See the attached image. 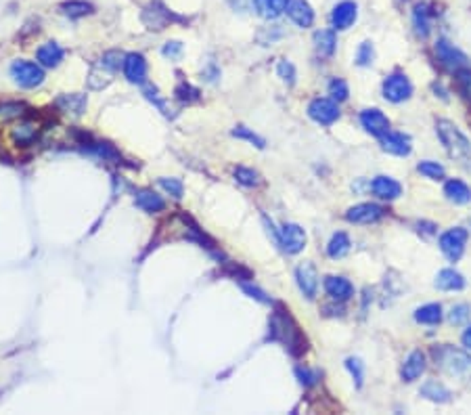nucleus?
Listing matches in <instances>:
<instances>
[{"label":"nucleus","mask_w":471,"mask_h":415,"mask_svg":"<svg viewBox=\"0 0 471 415\" xmlns=\"http://www.w3.org/2000/svg\"><path fill=\"white\" fill-rule=\"evenodd\" d=\"M268 329H270L268 338L275 342H281L293 357H299L306 353V338L297 327V323L293 321V317L289 315V311H285L283 306H279L273 313L268 321Z\"/></svg>","instance_id":"1"},{"label":"nucleus","mask_w":471,"mask_h":415,"mask_svg":"<svg viewBox=\"0 0 471 415\" xmlns=\"http://www.w3.org/2000/svg\"><path fill=\"white\" fill-rule=\"evenodd\" d=\"M436 132L440 136L444 149L448 151V156L452 160H456L461 166L471 170V143H469V138L459 130V126L452 124L450 120H438Z\"/></svg>","instance_id":"2"},{"label":"nucleus","mask_w":471,"mask_h":415,"mask_svg":"<svg viewBox=\"0 0 471 415\" xmlns=\"http://www.w3.org/2000/svg\"><path fill=\"white\" fill-rule=\"evenodd\" d=\"M434 357L436 365H440L448 376H454L463 382H471V355L444 344L438 351H434Z\"/></svg>","instance_id":"3"},{"label":"nucleus","mask_w":471,"mask_h":415,"mask_svg":"<svg viewBox=\"0 0 471 415\" xmlns=\"http://www.w3.org/2000/svg\"><path fill=\"white\" fill-rule=\"evenodd\" d=\"M11 78L21 89H38L44 82V69L40 63H32L26 59H17L11 63Z\"/></svg>","instance_id":"4"},{"label":"nucleus","mask_w":471,"mask_h":415,"mask_svg":"<svg viewBox=\"0 0 471 415\" xmlns=\"http://www.w3.org/2000/svg\"><path fill=\"white\" fill-rule=\"evenodd\" d=\"M381 93H383V99L389 103H403V101L411 99L413 84L405 74H391L383 80Z\"/></svg>","instance_id":"5"},{"label":"nucleus","mask_w":471,"mask_h":415,"mask_svg":"<svg viewBox=\"0 0 471 415\" xmlns=\"http://www.w3.org/2000/svg\"><path fill=\"white\" fill-rule=\"evenodd\" d=\"M436 55H438L440 63L446 69H450V72H461V69H465L469 65V57L461 48H456L452 42H448L446 38H440L436 42Z\"/></svg>","instance_id":"6"},{"label":"nucleus","mask_w":471,"mask_h":415,"mask_svg":"<svg viewBox=\"0 0 471 415\" xmlns=\"http://www.w3.org/2000/svg\"><path fill=\"white\" fill-rule=\"evenodd\" d=\"M467 237H469V233L463 227H454V229L442 233L440 235V250H442V254L450 262H456L463 256V252H465Z\"/></svg>","instance_id":"7"},{"label":"nucleus","mask_w":471,"mask_h":415,"mask_svg":"<svg viewBox=\"0 0 471 415\" xmlns=\"http://www.w3.org/2000/svg\"><path fill=\"white\" fill-rule=\"evenodd\" d=\"M308 116L321 126H331L340 120V107L333 99H314L308 105Z\"/></svg>","instance_id":"8"},{"label":"nucleus","mask_w":471,"mask_h":415,"mask_svg":"<svg viewBox=\"0 0 471 415\" xmlns=\"http://www.w3.org/2000/svg\"><path fill=\"white\" fill-rule=\"evenodd\" d=\"M295 282H297L299 292H302L308 300H314V298H317V290H319V273H317V268H314L312 262H302V264H297V268H295Z\"/></svg>","instance_id":"9"},{"label":"nucleus","mask_w":471,"mask_h":415,"mask_svg":"<svg viewBox=\"0 0 471 415\" xmlns=\"http://www.w3.org/2000/svg\"><path fill=\"white\" fill-rule=\"evenodd\" d=\"M385 216V208L379 203H358L346 212V221L354 225H371Z\"/></svg>","instance_id":"10"},{"label":"nucleus","mask_w":471,"mask_h":415,"mask_svg":"<svg viewBox=\"0 0 471 415\" xmlns=\"http://www.w3.org/2000/svg\"><path fill=\"white\" fill-rule=\"evenodd\" d=\"M379 145L383 151L391 154V156H398V158H405L413 151V141L409 134H403V132H391L387 130L383 136H379Z\"/></svg>","instance_id":"11"},{"label":"nucleus","mask_w":471,"mask_h":415,"mask_svg":"<svg viewBox=\"0 0 471 415\" xmlns=\"http://www.w3.org/2000/svg\"><path fill=\"white\" fill-rule=\"evenodd\" d=\"M124 76L130 84H145L147 82V61L140 53H128L124 57Z\"/></svg>","instance_id":"12"},{"label":"nucleus","mask_w":471,"mask_h":415,"mask_svg":"<svg viewBox=\"0 0 471 415\" xmlns=\"http://www.w3.org/2000/svg\"><path fill=\"white\" fill-rule=\"evenodd\" d=\"M306 248V231L299 225L287 223L281 229V250L287 254H299Z\"/></svg>","instance_id":"13"},{"label":"nucleus","mask_w":471,"mask_h":415,"mask_svg":"<svg viewBox=\"0 0 471 415\" xmlns=\"http://www.w3.org/2000/svg\"><path fill=\"white\" fill-rule=\"evenodd\" d=\"M356 17H358L356 3H352V0H344V3L335 5L333 11H331V26H333V30L344 32L356 21Z\"/></svg>","instance_id":"14"},{"label":"nucleus","mask_w":471,"mask_h":415,"mask_svg":"<svg viewBox=\"0 0 471 415\" xmlns=\"http://www.w3.org/2000/svg\"><path fill=\"white\" fill-rule=\"evenodd\" d=\"M285 13L297 28H310L314 24V11L308 0H287Z\"/></svg>","instance_id":"15"},{"label":"nucleus","mask_w":471,"mask_h":415,"mask_svg":"<svg viewBox=\"0 0 471 415\" xmlns=\"http://www.w3.org/2000/svg\"><path fill=\"white\" fill-rule=\"evenodd\" d=\"M325 292L333 302H348L354 296V286L340 275H329L325 279Z\"/></svg>","instance_id":"16"},{"label":"nucleus","mask_w":471,"mask_h":415,"mask_svg":"<svg viewBox=\"0 0 471 415\" xmlns=\"http://www.w3.org/2000/svg\"><path fill=\"white\" fill-rule=\"evenodd\" d=\"M360 126L369 132V134H373V136H383L387 130H389V120H387V116L383 113V111H379V109H364L362 113H360Z\"/></svg>","instance_id":"17"},{"label":"nucleus","mask_w":471,"mask_h":415,"mask_svg":"<svg viewBox=\"0 0 471 415\" xmlns=\"http://www.w3.org/2000/svg\"><path fill=\"white\" fill-rule=\"evenodd\" d=\"M371 191H373L379 199L391 201V199H398V197H400L403 187H400L398 181H394L391 176H383V174H381V176H375V178H373Z\"/></svg>","instance_id":"18"},{"label":"nucleus","mask_w":471,"mask_h":415,"mask_svg":"<svg viewBox=\"0 0 471 415\" xmlns=\"http://www.w3.org/2000/svg\"><path fill=\"white\" fill-rule=\"evenodd\" d=\"M134 203H136V208H140V210L147 212V214H157V212L166 210V201H164V197H162V195H157V193L151 191V189L136 191Z\"/></svg>","instance_id":"19"},{"label":"nucleus","mask_w":471,"mask_h":415,"mask_svg":"<svg viewBox=\"0 0 471 415\" xmlns=\"http://www.w3.org/2000/svg\"><path fill=\"white\" fill-rule=\"evenodd\" d=\"M425 367H427L425 355H423L421 351H413V353L407 357V361H405V365H403V369H400L403 382H415L417 378L423 376Z\"/></svg>","instance_id":"20"},{"label":"nucleus","mask_w":471,"mask_h":415,"mask_svg":"<svg viewBox=\"0 0 471 415\" xmlns=\"http://www.w3.org/2000/svg\"><path fill=\"white\" fill-rule=\"evenodd\" d=\"M63 57H65V50H63L57 42H44V44L38 48V53H36L38 63H40L42 67H48V69L59 67L61 61H63Z\"/></svg>","instance_id":"21"},{"label":"nucleus","mask_w":471,"mask_h":415,"mask_svg":"<svg viewBox=\"0 0 471 415\" xmlns=\"http://www.w3.org/2000/svg\"><path fill=\"white\" fill-rule=\"evenodd\" d=\"M436 288L442 292H459L465 288V277L454 268H442L436 277Z\"/></svg>","instance_id":"22"},{"label":"nucleus","mask_w":471,"mask_h":415,"mask_svg":"<svg viewBox=\"0 0 471 415\" xmlns=\"http://www.w3.org/2000/svg\"><path fill=\"white\" fill-rule=\"evenodd\" d=\"M63 113H71V116H82L86 111L89 99L86 95L80 93H71V95H61L55 103Z\"/></svg>","instance_id":"23"},{"label":"nucleus","mask_w":471,"mask_h":415,"mask_svg":"<svg viewBox=\"0 0 471 415\" xmlns=\"http://www.w3.org/2000/svg\"><path fill=\"white\" fill-rule=\"evenodd\" d=\"M444 195L448 201L456 203V205H463V203H469L471 201V189L467 183L459 181V178H450L446 185H444Z\"/></svg>","instance_id":"24"},{"label":"nucleus","mask_w":471,"mask_h":415,"mask_svg":"<svg viewBox=\"0 0 471 415\" xmlns=\"http://www.w3.org/2000/svg\"><path fill=\"white\" fill-rule=\"evenodd\" d=\"M413 26L419 38H427L432 32V15L427 5H415L413 9Z\"/></svg>","instance_id":"25"},{"label":"nucleus","mask_w":471,"mask_h":415,"mask_svg":"<svg viewBox=\"0 0 471 415\" xmlns=\"http://www.w3.org/2000/svg\"><path fill=\"white\" fill-rule=\"evenodd\" d=\"M335 46H338V40H335V34L331 30H321L314 34V48H317V53L327 59L335 53Z\"/></svg>","instance_id":"26"},{"label":"nucleus","mask_w":471,"mask_h":415,"mask_svg":"<svg viewBox=\"0 0 471 415\" xmlns=\"http://www.w3.org/2000/svg\"><path fill=\"white\" fill-rule=\"evenodd\" d=\"M36 138H38V126L34 122H24V124H19V126L13 128V141L19 147L32 145Z\"/></svg>","instance_id":"27"},{"label":"nucleus","mask_w":471,"mask_h":415,"mask_svg":"<svg viewBox=\"0 0 471 415\" xmlns=\"http://www.w3.org/2000/svg\"><path fill=\"white\" fill-rule=\"evenodd\" d=\"M142 21L147 24L149 30H164L170 21V11H166L164 7H160V11H157L153 5L151 9H147L142 13Z\"/></svg>","instance_id":"28"},{"label":"nucleus","mask_w":471,"mask_h":415,"mask_svg":"<svg viewBox=\"0 0 471 415\" xmlns=\"http://www.w3.org/2000/svg\"><path fill=\"white\" fill-rule=\"evenodd\" d=\"M421 394L434 403H448L450 400V390L440 384L438 380H427L423 386H421Z\"/></svg>","instance_id":"29"},{"label":"nucleus","mask_w":471,"mask_h":415,"mask_svg":"<svg viewBox=\"0 0 471 415\" xmlns=\"http://www.w3.org/2000/svg\"><path fill=\"white\" fill-rule=\"evenodd\" d=\"M59 9L69 19H80V17H86L93 13V5L84 3V0H67V3H63Z\"/></svg>","instance_id":"30"},{"label":"nucleus","mask_w":471,"mask_h":415,"mask_svg":"<svg viewBox=\"0 0 471 415\" xmlns=\"http://www.w3.org/2000/svg\"><path fill=\"white\" fill-rule=\"evenodd\" d=\"M142 95L157 107V109H160L166 118H174V109L168 105V101H166V97L160 93V91H157V86H153V84H145L142 86Z\"/></svg>","instance_id":"31"},{"label":"nucleus","mask_w":471,"mask_h":415,"mask_svg":"<svg viewBox=\"0 0 471 415\" xmlns=\"http://www.w3.org/2000/svg\"><path fill=\"white\" fill-rule=\"evenodd\" d=\"M415 321L423 323V325H436L442 321V306L432 302V304H423L415 311Z\"/></svg>","instance_id":"32"},{"label":"nucleus","mask_w":471,"mask_h":415,"mask_svg":"<svg viewBox=\"0 0 471 415\" xmlns=\"http://www.w3.org/2000/svg\"><path fill=\"white\" fill-rule=\"evenodd\" d=\"M258 13L266 19H277L281 13H285L287 0H254Z\"/></svg>","instance_id":"33"},{"label":"nucleus","mask_w":471,"mask_h":415,"mask_svg":"<svg viewBox=\"0 0 471 415\" xmlns=\"http://www.w3.org/2000/svg\"><path fill=\"white\" fill-rule=\"evenodd\" d=\"M350 248H352L350 237L346 233H335L327 243V254H329V258L338 260V258H344L350 252Z\"/></svg>","instance_id":"34"},{"label":"nucleus","mask_w":471,"mask_h":415,"mask_svg":"<svg viewBox=\"0 0 471 415\" xmlns=\"http://www.w3.org/2000/svg\"><path fill=\"white\" fill-rule=\"evenodd\" d=\"M232 176H234V181H237L239 185H243V187H258L262 183L260 174L256 170H252V168H246V166H237V168H234L232 170Z\"/></svg>","instance_id":"35"},{"label":"nucleus","mask_w":471,"mask_h":415,"mask_svg":"<svg viewBox=\"0 0 471 415\" xmlns=\"http://www.w3.org/2000/svg\"><path fill=\"white\" fill-rule=\"evenodd\" d=\"M124 53H120V50H107L103 57H101V61H99V67H103L105 72H109V74H116L118 69L124 65Z\"/></svg>","instance_id":"36"},{"label":"nucleus","mask_w":471,"mask_h":415,"mask_svg":"<svg viewBox=\"0 0 471 415\" xmlns=\"http://www.w3.org/2000/svg\"><path fill=\"white\" fill-rule=\"evenodd\" d=\"M232 136L234 138H241V141H248V143H252L254 147H258V149H264V138L262 136H258L254 130H250L248 126H237L232 130Z\"/></svg>","instance_id":"37"},{"label":"nucleus","mask_w":471,"mask_h":415,"mask_svg":"<svg viewBox=\"0 0 471 415\" xmlns=\"http://www.w3.org/2000/svg\"><path fill=\"white\" fill-rule=\"evenodd\" d=\"M417 170H419L423 176L432 178V181H442V178H444V166L438 164V162H434V160H423V162H419Z\"/></svg>","instance_id":"38"},{"label":"nucleus","mask_w":471,"mask_h":415,"mask_svg":"<svg viewBox=\"0 0 471 415\" xmlns=\"http://www.w3.org/2000/svg\"><path fill=\"white\" fill-rule=\"evenodd\" d=\"M26 105L17 103V101H7V103H0V122H7V120H15L24 116Z\"/></svg>","instance_id":"39"},{"label":"nucleus","mask_w":471,"mask_h":415,"mask_svg":"<svg viewBox=\"0 0 471 415\" xmlns=\"http://www.w3.org/2000/svg\"><path fill=\"white\" fill-rule=\"evenodd\" d=\"M174 97L181 101V103H195L199 101V91L195 86H191L189 82H181L176 89H174Z\"/></svg>","instance_id":"40"},{"label":"nucleus","mask_w":471,"mask_h":415,"mask_svg":"<svg viewBox=\"0 0 471 415\" xmlns=\"http://www.w3.org/2000/svg\"><path fill=\"white\" fill-rule=\"evenodd\" d=\"M109 76H111V74L105 72L103 67H95L93 72H91V76H89V86H91L93 91H101V89H105V86L111 82Z\"/></svg>","instance_id":"41"},{"label":"nucleus","mask_w":471,"mask_h":415,"mask_svg":"<svg viewBox=\"0 0 471 415\" xmlns=\"http://www.w3.org/2000/svg\"><path fill=\"white\" fill-rule=\"evenodd\" d=\"M329 95H331V99H333L335 103L346 101V99H348V95H350V89H348L346 80H342V78H333V80L329 82Z\"/></svg>","instance_id":"42"},{"label":"nucleus","mask_w":471,"mask_h":415,"mask_svg":"<svg viewBox=\"0 0 471 415\" xmlns=\"http://www.w3.org/2000/svg\"><path fill=\"white\" fill-rule=\"evenodd\" d=\"M160 187L166 191V193H170L174 199H181L183 197V193H185V185H183V181H178V178H168V176H162L160 181Z\"/></svg>","instance_id":"43"},{"label":"nucleus","mask_w":471,"mask_h":415,"mask_svg":"<svg viewBox=\"0 0 471 415\" xmlns=\"http://www.w3.org/2000/svg\"><path fill=\"white\" fill-rule=\"evenodd\" d=\"M456 84H459V93L463 95V99H467L471 103V69H461L456 72Z\"/></svg>","instance_id":"44"},{"label":"nucleus","mask_w":471,"mask_h":415,"mask_svg":"<svg viewBox=\"0 0 471 415\" xmlns=\"http://www.w3.org/2000/svg\"><path fill=\"white\" fill-rule=\"evenodd\" d=\"M295 378L299 380V384L304 386V388H310V386H314L319 382V371H314V369H310V367H295Z\"/></svg>","instance_id":"45"},{"label":"nucleus","mask_w":471,"mask_h":415,"mask_svg":"<svg viewBox=\"0 0 471 415\" xmlns=\"http://www.w3.org/2000/svg\"><path fill=\"white\" fill-rule=\"evenodd\" d=\"M277 74H279V78L285 82V84H295V78H297V74H295V67H293V63H289V61H279V65H277Z\"/></svg>","instance_id":"46"},{"label":"nucleus","mask_w":471,"mask_h":415,"mask_svg":"<svg viewBox=\"0 0 471 415\" xmlns=\"http://www.w3.org/2000/svg\"><path fill=\"white\" fill-rule=\"evenodd\" d=\"M346 367L352 374L356 386H362V380H364V363L358 357H350V359H346Z\"/></svg>","instance_id":"47"},{"label":"nucleus","mask_w":471,"mask_h":415,"mask_svg":"<svg viewBox=\"0 0 471 415\" xmlns=\"http://www.w3.org/2000/svg\"><path fill=\"white\" fill-rule=\"evenodd\" d=\"M469 313H471L469 304H454V306L450 308V313H448V321H450L452 325H461L463 321L469 319Z\"/></svg>","instance_id":"48"},{"label":"nucleus","mask_w":471,"mask_h":415,"mask_svg":"<svg viewBox=\"0 0 471 415\" xmlns=\"http://www.w3.org/2000/svg\"><path fill=\"white\" fill-rule=\"evenodd\" d=\"M373 57H375V53H373V44L371 42H362L360 46H358V53H356V63L358 65H371L373 63Z\"/></svg>","instance_id":"49"},{"label":"nucleus","mask_w":471,"mask_h":415,"mask_svg":"<svg viewBox=\"0 0 471 415\" xmlns=\"http://www.w3.org/2000/svg\"><path fill=\"white\" fill-rule=\"evenodd\" d=\"M241 290H243L248 296H252L254 300L262 302V304H268V302H270V298H268L260 288H256V286H252V284H241Z\"/></svg>","instance_id":"50"},{"label":"nucleus","mask_w":471,"mask_h":415,"mask_svg":"<svg viewBox=\"0 0 471 415\" xmlns=\"http://www.w3.org/2000/svg\"><path fill=\"white\" fill-rule=\"evenodd\" d=\"M162 53H164V57H168V59H178V57L183 55V44H181L178 40L166 42L164 48H162Z\"/></svg>","instance_id":"51"},{"label":"nucleus","mask_w":471,"mask_h":415,"mask_svg":"<svg viewBox=\"0 0 471 415\" xmlns=\"http://www.w3.org/2000/svg\"><path fill=\"white\" fill-rule=\"evenodd\" d=\"M461 342H463V346L467 351H471V325L465 329V333H463V338H461Z\"/></svg>","instance_id":"52"}]
</instances>
